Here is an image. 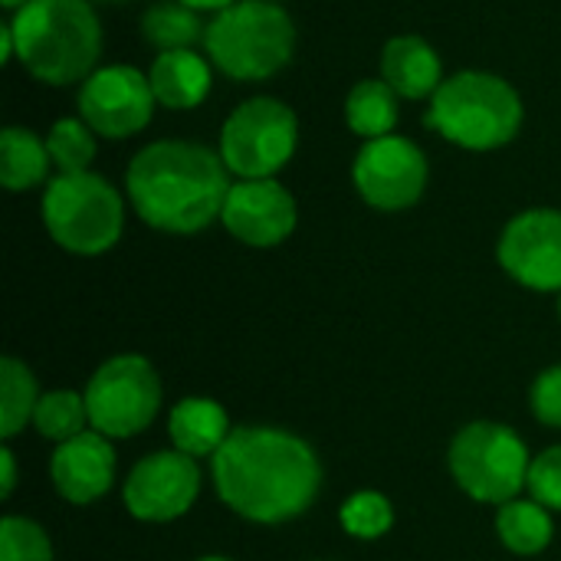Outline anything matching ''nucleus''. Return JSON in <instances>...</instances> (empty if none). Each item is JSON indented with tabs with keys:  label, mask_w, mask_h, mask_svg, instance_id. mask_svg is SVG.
<instances>
[{
	"label": "nucleus",
	"mask_w": 561,
	"mask_h": 561,
	"mask_svg": "<svg viewBox=\"0 0 561 561\" xmlns=\"http://www.w3.org/2000/svg\"><path fill=\"white\" fill-rule=\"evenodd\" d=\"M447 463L467 496L493 506L516 500L533 467L526 440L513 427L493 421L467 424L454 437Z\"/></svg>",
	"instance_id": "7"
},
{
	"label": "nucleus",
	"mask_w": 561,
	"mask_h": 561,
	"mask_svg": "<svg viewBox=\"0 0 561 561\" xmlns=\"http://www.w3.org/2000/svg\"><path fill=\"white\" fill-rule=\"evenodd\" d=\"M95 3H125V0H95Z\"/></svg>",
	"instance_id": "35"
},
{
	"label": "nucleus",
	"mask_w": 561,
	"mask_h": 561,
	"mask_svg": "<svg viewBox=\"0 0 561 561\" xmlns=\"http://www.w3.org/2000/svg\"><path fill=\"white\" fill-rule=\"evenodd\" d=\"M89 424V411H85V398H79L76 391H49L39 394L36 411H33V427L39 431V437L66 444L72 437H79Z\"/></svg>",
	"instance_id": "24"
},
{
	"label": "nucleus",
	"mask_w": 561,
	"mask_h": 561,
	"mask_svg": "<svg viewBox=\"0 0 561 561\" xmlns=\"http://www.w3.org/2000/svg\"><path fill=\"white\" fill-rule=\"evenodd\" d=\"M0 561H53V546L33 519L7 516L0 526Z\"/></svg>",
	"instance_id": "27"
},
{
	"label": "nucleus",
	"mask_w": 561,
	"mask_h": 561,
	"mask_svg": "<svg viewBox=\"0 0 561 561\" xmlns=\"http://www.w3.org/2000/svg\"><path fill=\"white\" fill-rule=\"evenodd\" d=\"M197 561H230V559H224V556H204V559H197Z\"/></svg>",
	"instance_id": "34"
},
{
	"label": "nucleus",
	"mask_w": 561,
	"mask_h": 561,
	"mask_svg": "<svg viewBox=\"0 0 561 561\" xmlns=\"http://www.w3.org/2000/svg\"><path fill=\"white\" fill-rule=\"evenodd\" d=\"M270 3H283V0H270Z\"/></svg>",
	"instance_id": "37"
},
{
	"label": "nucleus",
	"mask_w": 561,
	"mask_h": 561,
	"mask_svg": "<svg viewBox=\"0 0 561 561\" xmlns=\"http://www.w3.org/2000/svg\"><path fill=\"white\" fill-rule=\"evenodd\" d=\"M381 76L401 99H427L444 82V66L434 46L421 36H394L381 53Z\"/></svg>",
	"instance_id": "16"
},
{
	"label": "nucleus",
	"mask_w": 561,
	"mask_h": 561,
	"mask_svg": "<svg viewBox=\"0 0 561 561\" xmlns=\"http://www.w3.org/2000/svg\"><path fill=\"white\" fill-rule=\"evenodd\" d=\"M0 467H3V486H0V493H3V500L13 493V486H16V463H13V454H10V447H0Z\"/></svg>",
	"instance_id": "30"
},
{
	"label": "nucleus",
	"mask_w": 561,
	"mask_h": 561,
	"mask_svg": "<svg viewBox=\"0 0 561 561\" xmlns=\"http://www.w3.org/2000/svg\"><path fill=\"white\" fill-rule=\"evenodd\" d=\"M424 122L460 148L493 151L519 135L523 99L506 79L467 69L440 82Z\"/></svg>",
	"instance_id": "4"
},
{
	"label": "nucleus",
	"mask_w": 561,
	"mask_h": 561,
	"mask_svg": "<svg viewBox=\"0 0 561 561\" xmlns=\"http://www.w3.org/2000/svg\"><path fill=\"white\" fill-rule=\"evenodd\" d=\"M197 493V460L181 450H158L141 457L122 486L125 510L141 523H171L184 516L194 506Z\"/></svg>",
	"instance_id": "11"
},
{
	"label": "nucleus",
	"mask_w": 561,
	"mask_h": 561,
	"mask_svg": "<svg viewBox=\"0 0 561 561\" xmlns=\"http://www.w3.org/2000/svg\"><path fill=\"white\" fill-rule=\"evenodd\" d=\"M230 417L227 411L210 401V398H184L171 408L168 417V434L174 450L187 454V457H214L227 437H230Z\"/></svg>",
	"instance_id": "18"
},
{
	"label": "nucleus",
	"mask_w": 561,
	"mask_h": 561,
	"mask_svg": "<svg viewBox=\"0 0 561 561\" xmlns=\"http://www.w3.org/2000/svg\"><path fill=\"white\" fill-rule=\"evenodd\" d=\"M16 56V43H13V30L10 23L0 26V62H10Z\"/></svg>",
	"instance_id": "31"
},
{
	"label": "nucleus",
	"mask_w": 561,
	"mask_h": 561,
	"mask_svg": "<svg viewBox=\"0 0 561 561\" xmlns=\"http://www.w3.org/2000/svg\"><path fill=\"white\" fill-rule=\"evenodd\" d=\"M352 181L375 210H408L427 187V158L404 135L371 138L355 154Z\"/></svg>",
	"instance_id": "10"
},
{
	"label": "nucleus",
	"mask_w": 561,
	"mask_h": 561,
	"mask_svg": "<svg viewBox=\"0 0 561 561\" xmlns=\"http://www.w3.org/2000/svg\"><path fill=\"white\" fill-rule=\"evenodd\" d=\"M125 187L135 214L164 233H197L224 214L230 171L220 154L194 141H154L141 148Z\"/></svg>",
	"instance_id": "2"
},
{
	"label": "nucleus",
	"mask_w": 561,
	"mask_h": 561,
	"mask_svg": "<svg viewBox=\"0 0 561 561\" xmlns=\"http://www.w3.org/2000/svg\"><path fill=\"white\" fill-rule=\"evenodd\" d=\"M82 398L92 431L105 437H135L158 417L161 381L148 358L115 355L95 368Z\"/></svg>",
	"instance_id": "9"
},
{
	"label": "nucleus",
	"mask_w": 561,
	"mask_h": 561,
	"mask_svg": "<svg viewBox=\"0 0 561 561\" xmlns=\"http://www.w3.org/2000/svg\"><path fill=\"white\" fill-rule=\"evenodd\" d=\"M46 151L59 174H79L95 158V135L82 118H59L46 135Z\"/></svg>",
	"instance_id": "25"
},
{
	"label": "nucleus",
	"mask_w": 561,
	"mask_h": 561,
	"mask_svg": "<svg viewBox=\"0 0 561 561\" xmlns=\"http://www.w3.org/2000/svg\"><path fill=\"white\" fill-rule=\"evenodd\" d=\"M220 220L247 247H276L296 230V201L273 178L240 181L230 187Z\"/></svg>",
	"instance_id": "14"
},
{
	"label": "nucleus",
	"mask_w": 561,
	"mask_h": 561,
	"mask_svg": "<svg viewBox=\"0 0 561 561\" xmlns=\"http://www.w3.org/2000/svg\"><path fill=\"white\" fill-rule=\"evenodd\" d=\"M210 79L214 76L207 59L197 56L194 49L158 53L148 69L151 92L164 108H197L210 92Z\"/></svg>",
	"instance_id": "17"
},
{
	"label": "nucleus",
	"mask_w": 561,
	"mask_h": 561,
	"mask_svg": "<svg viewBox=\"0 0 561 561\" xmlns=\"http://www.w3.org/2000/svg\"><path fill=\"white\" fill-rule=\"evenodd\" d=\"M0 3H3L7 10H23V7H26L30 0H0Z\"/></svg>",
	"instance_id": "33"
},
{
	"label": "nucleus",
	"mask_w": 561,
	"mask_h": 561,
	"mask_svg": "<svg viewBox=\"0 0 561 561\" xmlns=\"http://www.w3.org/2000/svg\"><path fill=\"white\" fill-rule=\"evenodd\" d=\"M503 270L536 293H561V210L516 214L500 237Z\"/></svg>",
	"instance_id": "13"
},
{
	"label": "nucleus",
	"mask_w": 561,
	"mask_h": 561,
	"mask_svg": "<svg viewBox=\"0 0 561 561\" xmlns=\"http://www.w3.org/2000/svg\"><path fill=\"white\" fill-rule=\"evenodd\" d=\"M184 7H191V10H227V7H233L237 0H181Z\"/></svg>",
	"instance_id": "32"
},
{
	"label": "nucleus",
	"mask_w": 561,
	"mask_h": 561,
	"mask_svg": "<svg viewBox=\"0 0 561 561\" xmlns=\"http://www.w3.org/2000/svg\"><path fill=\"white\" fill-rule=\"evenodd\" d=\"M529 401H533V414L546 427H561V365L546 368L536 378V385L529 391Z\"/></svg>",
	"instance_id": "29"
},
{
	"label": "nucleus",
	"mask_w": 561,
	"mask_h": 561,
	"mask_svg": "<svg viewBox=\"0 0 561 561\" xmlns=\"http://www.w3.org/2000/svg\"><path fill=\"white\" fill-rule=\"evenodd\" d=\"M496 533L500 542L516 552V556H539L549 549L556 526H552V513L536 503V500H510L500 506L496 513Z\"/></svg>",
	"instance_id": "20"
},
{
	"label": "nucleus",
	"mask_w": 561,
	"mask_h": 561,
	"mask_svg": "<svg viewBox=\"0 0 561 561\" xmlns=\"http://www.w3.org/2000/svg\"><path fill=\"white\" fill-rule=\"evenodd\" d=\"M36 401L39 394H36L33 371L13 355H7L0 362V437L3 440L16 437L26 427V421H33Z\"/></svg>",
	"instance_id": "23"
},
{
	"label": "nucleus",
	"mask_w": 561,
	"mask_h": 561,
	"mask_svg": "<svg viewBox=\"0 0 561 561\" xmlns=\"http://www.w3.org/2000/svg\"><path fill=\"white\" fill-rule=\"evenodd\" d=\"M339 519H342L345 533L355 539H381L394 526V510H391L388 496L362 490V493L348 496Z\"/></svg>",
	"instance_id": "26"
},
{
	"label": "nucleus",
	"mask_w": 561,
	"mask_h": 561,
	"mask_svg": "<svg viewBox=\"0 0 561 561\" xmlns=\"http://www.w3.org/2000/svg\"><path fill=\"white\" fill-rule=\"evenodd\" d=\"M49 151L33 131L10 125L0 135V181L7 191H30L46 181L49 174Z\"/></svg>",
	"instance_id": "19"
},
{
	"label": "nucleus",
	"mask_w": 561,
	"mask_h": 561,
	"mask_svg": "<svg viewBox=\"0 0 561 561\" xmlns=\"http://www.w3.org/2000/svg\"><path fill=\"white\" fill-rule=\"evenodd\" d=\"M43 224L62 250L99 256L118 243L125 207L118 191L92 171L56 174L43 191Z\"/></svg>",
	"instance_id": "6"
},
{
	"label": "nucleus",
	"mask_w": 561,
	"mask_h": 561,
	"mask_svg": "<svg viewBox=\"0 0 561 561\" xmlns=\"http://www.w3.org/2000/svg\"><path fill=\"white\" fill-rule=\"evenodd\" d=\"M49 477L66 503H95L112 490L115 480V450L108 437L99 431H82L79 437L59 444L49 463Z\"/></svg>",
	"instance_id": "15"
},
{
	"label": "nucleus",
	"mask_w": 561,
	"mask_h": 561,
	"mask_svg": "<svg viewBox=\"0 0 561 561\" xmlns=\"http://www.w3.org/2000/svg\"><path fill=\"white\" fill-rule=\"evenodd\" d=\"M148 76L131 66H102L79 89V118L105 138L138 135L154 112Z\"/></svg>",
	"instance_id": "12"
},
{
	"label": "nucleus",
	"mask_w": 561,
	"mask_h": 561,
	"mask_svg": "<svg viewBox=\"0 0 561 561\" xmlns=\"http://www.w3.org/2000/svg\"><path fill=\"white\" fill-rule=\"evenodd\" d=\"M210 460L217 496L237 516L263 526L302 516L322 483L316 450L276 427H237Z\"/></svg>",
	"instance_id": "1"
},
{
	"label": "nucleus",
	"mask_w": 561,
	"mask_h": 561,
	"mask_svg": "<svg viewBox=\"0 0 561 561\" xmlns=\"http://www.w3.org/2000/svg\"><path fill=\"white\" fill-rule=\"evenodd\" d=\"M526 486L536 503H542L552 513H561V444L533 457Z\"/></svg>",
	"instance_id": "28"
},
{
	"label": "nucleus",
	"mask_w": 561,
	"mask_h": 561,
	"mask_svg": "<svg viewBox=\"0 0 561 561\" xmlns=\"http://www.w3.org/2000/svg\"><path fill=\"white\" fill-rule=\"evenodd\" d=\"M559 319H561V293H559Z\"/></svg>",
	"instance_id": "36"
},
{
	"label": "nucleus",
	"mask_w": 561,
	"mask_h": 561,
	"mask_svg": "<svg viewBox=\"0 0 561 561\" xmlns=\"http://www.w3.org/2000/svg\"><path fill=\"white\" fill-rule=\"evenodd\" d=\"M16 59L46 85L85 82L95 72L102 26L92 0H30L10 20Z\"/></svg>",
	"instance_id": "3"
},
{
	"label": "nucleus",
	"mask_w": 561,
	"mask_h": 561,
	"mask_svg": "<svg viewBox=\"0 0 561 561\" xmlns=\"http://www.w3.org/2000/svg\"><path fill=\"white\" fill-rule=\"evenodd\" d=\"M204 46L224 76L260 82L289 66L296 49V26L279 3L237 0L207 23Z\"/></svg>",
	"instance_id": "5"
},
{
	"label": "nucleus",
	"mask_w": 561,
	"mask_h": 561,
	"mask_svg": "<svg viewBox=\"0 0 561 561\" xmlns=\"http://www.w3.org/2000/svg\"><path fill=\"white\" fill-rule=\"evenodd\" d=\"M141 36L154 49L171 53V49H191L197 39L207 36V26L197 16V10L184 7L181 0H161V3H151L145 10V16H141Z\"/></svg>",
	"instance_id": "22"
},
{
	"label": "nucleus",
	"mask_w": 561,
	"mask_h": 561,
	"mask_svg": "<svg viewBox=\"0 0 561 561\" xmlns=\"http://www.w3.org/2000/svg\"><path fill=\"white\" fill-rule=\"evenodd\" d=\"M299 141L296 112L270 95L250 99L230 112L220 128V158L230 174L243 181L273 178L283 164H289Z\"/></svg>",
	"instance_id": "8"
},
{
	"label": "nucleus",
	"mask_w": 561,
	"mask_h": 561,
	"mask_svg": "<svg viewBox=\"0 0 561 561\" xmlns=\"http://www.w3.org/2000/svg\"><path fill=\"white\" fill-rule=\"evenodd\" d=\"M345 122L365 141L394 135L398 92L385 79H362L345 99Z\"/></svg>",
	"instance_id": "21"
}]
</instances>
